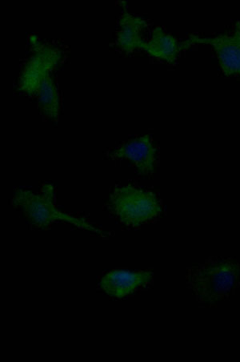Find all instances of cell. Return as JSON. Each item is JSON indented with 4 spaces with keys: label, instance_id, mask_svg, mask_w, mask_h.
I'll return each mask as SVG.
<instances>
[{
    "label": "cell",
    "instance_id": "7",
    "mask_svg": "<svg viewBox=\"0 0 240 362\" xmlns=\"http://www.w3.org/2000/svg\"><path fill=\"white\" fill-rule=\"evenodd\" d=\"M152 276V272L113 270L102 277L99 286L110 297L123 298L151 283Z\"/></svg>",
    "mask_w": 240,
    "mask_h": 362
},
{
    "label": "cell",
    "instance_id": "4",
    "mask_svg": "<svg viewBox=\"0 0 240 362\" xmlns=\"http://www.w3.org/2000/svg\"><path fill=\"white\" fill-rule=\"evenodd\" d=\"M196 44L211 45L217 56L220 68L226 76H240V22H237L231 33L220 34L215 37H200L191 35L181 44L182 49Z\"/></svg>",
    "mask_w": 240,
    "mask_h": 362
},
{
    "label": "cell",
    "instance_id": "6",
    "mask_svg": "<svg viewBox=\"0 0 240 362\" xmlns=\"http://www.w3.org/2000/svg\"><path fill=\"white\" fill-rule=\"evenodd\" d=\"M59 52L52 47H39L35 55L24 68L20 80V89L28 95L34 96L44 78L55 67Z\"/></svg>",
    "mask_w": 240,
    "mask_h": 362
},
{
    "label": "cell",
    "instance_id": "1",
    "mask_svg": "<svg viewBox=\"0 0 240 362\" xmlns=\"http://www.w3.org/2000/svg\"><path fill=\"white\" fill-rule=\"evenodd\" d=\"M186 279L198 303L214 307L240 287V263L231 258H210L188 268Z\"/></svg>",
    "mask_w": 240,
    "mask_h": 362
},
{
    "label": "cell",
    "instance_id": "10",
    "mask_svg": "<svg viewBox=\"0 0 240 362\" xmlns=\"http://www.w3.org/2000/svg\"><path fill=\"white\" fill-rule=\"evenodd\" d=\"M34 96L37 99L40 110L45 117L53 120L59 118V95L50 74L41 81Z\"/></svg>",
    "mask_w": 240,
    "mask_h": 362
},
{
    "label": "cell",
    "instance_id": "2",
    "mask_svg": "<svg viewBox=\"0 0 240 362\" xmlns=\"http://www.w3.org/2000/svg\"><path fill=\"white\" fill-rule=\"evenodd\" d=\"M56 192L52 185H44L37 194L25 189H17L12 204L20 210L29 224L42 229L49 228L53 222L70 223L78 228L107 237L101 229L88 224L84 220L63 214L56 206Z\"/></svg>",
    "mask_w": 240,
    "mask_h": 362
},
{
    "label": "cell",
    "instance_id": "9",
    "mask_svg": "<svg viewBox=\"0 0 240 362\" xmlns=\"http://www.w3.org/2000/svg\"><path fill=\"white\" fill-rule=\"evenodd\" d=\"M145 26V21L126 12L119 21L118 46L127 52H132L137 47L141 48L143 43L141 32Z\"/></svg>",
    "mask_w": 240,
    "mask_h": 362
},
{
    "label": "cell",
    "instance_id": "8",
    "mask_svg": "<svg viewBox=\"0 0 240 362\" xmlns=\"http://www.w3.org/2000/svg\"><path fill=\"white\" fill-rule=\"evenodd\" d=\"M141 48L150 55L169 63L175 62L179 52L183 50L177 39L160 27L154 30L151 40L143 42Z\"/></svg>",
    "mask_w": 240,
    "mask_h": 362
},
{
    "label": "cell",
    "instance_id": "3",
    "mask_svg": "<svg viewBox=\"0 0 240 362\" xmlns=\"http://www.w3.org/2000/svg\"><path fill=\"white\" fill-rule=\"evenodd\" d=\"M107 208L120 223L129 227L146 224L157 218L163 212L155 193L131 185L114 189Z\"/></svg>",
    "mask_w": 240,
    "mask_h": 362
},
{
    "label": "cell",
    "instance_id": "5",
    "mask_svg": "<svg viewBox=\"0 0 240 362\" xmlns=\"http://www.w3.org/2000/svg\"><path fill=\"white\" fill-rule=\"evenodd\" d=\"M107 155L113 160L129 162L142 176L153 174L158 164L157 147L149 135L136 137L119 144Z\"/></svg>",
    "mask_w": 240,
    "mask_h": 362
}]
</instances>
